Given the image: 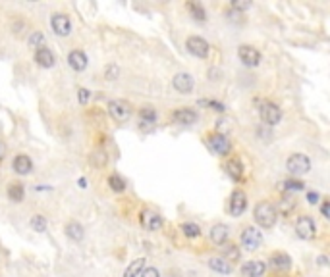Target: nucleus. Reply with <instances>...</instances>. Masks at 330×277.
<instances>
[{
  "label": "nucleus",
  "instance_id": "9d476101",
  "mask_svg": "<svg viewBox=\"0 0 330 277\" xmlns=\"http://www.w3.org/2000/svg\"><path fill=\"white\" fill-rule=\"evenodd\" d=\"M108 112L116 121H126L129 118V114H131V108H129V104L126 100H112L108 104Z\"/></svg>",
  "mask_w": 330,
  "mask_h": 277
},
{
  "label": "nucleus",
  "instance_id": "c756f323",
  "mask_svg": "<svg viewBox=\"0 0 330 277\" xmlns=\"http://www.w3.org/2000/svg\"><path fill=\"white\" fill-rule=\"evenodd\" d=\"M139 116H141V121H143V123H154V121H157V112H154L151 106L143 108Z\"/></svg>",
  "mask_w": 330,
  "mask_h": 277
},
{
  "label": "nucleus",
  "instance_id": "b1692460",
  "mask_svg": "<svg viewBox=\"0 0 330 277\" xmlns=\"http://www.w3.org/2000/svg\"><path fill=\"white\" fill-rule=\"evenodd\" d=\"M66 235L72 239V241H81L83 239V227L77 222H70L66 225Z\"/></svg>",
  "mask_w": 330,
  "mask_h": 277
},
{
  "label": "nucleus",
  "instance_id": "f704fd0d",
  "mask_svg": "<svg viewBox=\"0 0 330 277\" xmlns=\"http://www.w3.org/2000/svg\"><path fill=\"white\" fill-rule=\"evenodd\" d=\"M199 104H201V106H210L212 110H217V112H224V104L215 102V100H199Z\"/></svg>",
  "mask_w": 330,
  "mask_h": 277
},
{
  "label": "nucleus",
  "instance_id": "a211bd4d",
  "mask_svg": "<svg viewBox=\"0 0 330 277\" xmlns=\"http://www.w3.org/2000/svg\"><path fill=\"white\" fill-rule=\"evenodd\" d=\"M35 62L39 63L41 68H52L54 66V54L47 47H41L35 52Z\"/></svg>",
  "mask_w": 330,
  "mask_h": 277
},
{
  "label": "nucleus",
  "instance_id": "f03ea898",
  "mask_svg": "<svg viewBox=\"0 0 330 277\" xmlns=\"http://www.w3.org/2000/svg\"><path fill=\"white\" fill-rule=\"evenodd\" d=\"M207 148L217 156H226L230 152V141L222 133H210L207 137Z\"/></svg>",
  "mask_w": 330,
  "mask_h": 277
},
{
  "label": "nucleus",
  "instance_id": "a19ab883",
  "mask_svg": "<svg viewBox=\"0 0 330 277\" xmlns=\"http://www.w3.org/2000/svg\"><path fill=\"white\" fill-rule=\"evenodd\" d=\"M307 200H309V204H317L319 202V193H307Z\"/></svg>",
  "mask_w": 330,
  "mask_h": 277
},
{
  "label": "nucleus",
  "instance_id": "c85d7f7f",
  "mask_svg": "<svg viewBox=\"0 0 330 277\" xmlns=\"http://www.w3.org/2000/svg\"><path fill=\"white\" fill-rule=\"evenodd\" d=\"M226 262H236L240 260V248L236 245H226L224 246V256H222Z\"/></svg>",
  "mask_w": 330,
  "mask_h": 277
},
{
  "label": "nucleus",
  "instance_id": "473e14b6",
  "mask_svg": "<svg viewBox=\"0 0 330 277\" xmlns=\"http://www.w3.org/2000/svg\"><path fill=\"white\" fill-rule=\"evenodd\" d=\"M43 42H45V37H43V33H39V31L33 33L31 37H29V47H35V48L39 47L41 48L43 47Z\"/></svg>",
  "mask_w": 330,
  "mask_h": 277
},
{
  "label": "nucleus",
  "instance_id": "2f4dec72",
  "mask_svg": "<svg viewBox=\"0 0 330 277\" xmlns=\"http://www.w3.org/2000/svg\"><path fill=\"white\" fill-rule=\"evenodd\" d=\"M282 190H301L303 189V183L301 181H294V179H288V181L280 183Z\"/></svg>",
  "mask_w": 330,
  "mask_h": 277
},
{
  "label": "nucleus",
  "instance_id": "4c0bfd02",
  "mask_svg": "<svg viewBox=\"0 0 330 277\" xmlns=\"http://www.w3.org/2000/svg\"><path fill=\"white\" fill-rule=\"evenodd\" d=\"M93 162H95V164H101V166H105V164H106L105 152H95V156H93Z\"/></svg>",
  "mask_w": 330,
  "mask_h": 277
},
{
  "label": "nucleus",
  "instance_id": "393cba45",
  "mask_svg": "<svg viewBox=\"0 0 330 277\" xmlns=\"http://www.w3.org/2000/svg\"><path fill=\"white\" fill-rule=\"evenodd\" d=\"M180 231L184 233L187 239H197L201 235V229H199V225L197 223H191V222H185L180 225Z\"/></svg>",
  "mask_w": 330,
  "mask_h": 277
},
{
  "label": "nucleus",
  "instance_id": "423d86ee",
  "mask_svg": "<svg viewBox=\"0 0 330 277\" xmlns=\"http://www.w3.org/2000/svg\"><path fill=\"white\" fill-rule=\"evenodd\" d=\"M50 27H52V31L60 35V37H66V35H70L72 33V22H70V17L66 16V14H52L50 17Z\"/></svg>",
  "mask_w": 330,
  "mask_h": 277
},
{
  "label": "nucleus",
  "instance_id": "5701e85b",
  "mask_svg": "<svg viewBox=\"0 0 330 277\" xmlns=\"http://www.w3.org/2000/svg\"><path fill=\"white\" fill-rule=\"evenodd\" d=\"M143 268H145V258H137V260H133L128 268H126L124 277H137L143 271Z\"/></svg>",
  "mask_w": 330,
  "mask_h": 277
},
{
  "label": "nucleus",
  "instance_id": "1a4fd4ad",
  "mask_svg": "<svg viewBox=\"0 0 330 277\" xmlns=\"http://www.w3.org/2000/svg\"><path fill=\"white\" fill-rule=\"evenodd\" d=\"M185 47L197 58H207L209 56V42L201 39V37H189V39L185 40Z\"/></svg>",
  "mask_w": 330,
  "mask_h": 277
},
{
  "label": "nucleus",
  "instance_id": "412c9836",
  "mask_svg": "<svg viewBox=\"0 0 330 277\" xmlns=\"http://www.w3.org/2000/svg\"><path fill=\"white\" fill-rule=\"evenodd\" d=\"M210 239H212V243L215 245H226V241H228V227L222 225V223H217L212 229H210Z\"/></svg>",
  "mask_w": 330,
  "mask_h": 277
},
{
  "label": "nucleus",
  "instance_id": "58836bf2",
  "mask_svg": "<svg viewBox=\"0 0 330 277\" xmlns=\"http://www.w3.org/2000/svg\"><path fill=\"white\" fill-rule=\"evenodd\" d=\"M141 277H161V273H159L157 268H147L145 271L141 273Z\"/></svg>",
  "mask_w": 330,
  "mask_h": 277
},
{
  "label": "nucleus",
  "instance_id": "a18cd8bd",
  "mask_svg": "<svg viewBox=\"0 0 330 277\" xmlns=\"http://www.w3.org/2000/svg\"><path fill=\"white\" fill-rule=\"evenodd\" d=\"M319 262H321V266H324V264H326V258H324V256H321V258H319Z\"/></svg>",
  "mask_w": 330,
  "mask_h": 277
},
{
  "label": "nucleus",
  "instance_id": "79ce46f5",
  "mask_svg": "<svg viewBox=\"0 0 330 277\" xmlns=\"http://www.w3.org/2000/svg\"><path fill=\"white\" fill-rule=\"evenodd\" d=\"M321 212H322V216H324V218H330V202H328V200H324V202H322Z\"/></svg>",
  "mask_w": 330,
  "mask_h": 277
},
{
  "label": "nucleus",
  "instance_id": "f8f14e48",
  "mask_svg": "<svg viewBox=\"0 0 330 277\" xmlns=\"http://www.w3.org/2000/svg\"><path fill=\"white\" fill-rule=\"evenodd\" d=\"M238 54H240V60H242L245 66H249V68L259 66V62H261V54H259V50L257 48L249 47V45H242L240 50H238Z\"/></svg>",
  "mask_w": 330,
  "mask_h": 277
},
{
  "label": "nucleus",
  "instance_id": "37998d69",
  "mask_svg": "<svg viewBox=\"0 0 330 277\" xmlns=\"http://www.w3.org/2000/svg\"><path fill=\"white\" fill-rule=\"evenodd\" d=\"M4 154H6V148H4V144L0 143V160L4 158Z\"/></svg>",
  "mask_w": 330,
  "mask_h": 277
},
{
  "label": "nucleus",
  "instance_id": "7ed1b4c3",
  "mask_svg": "<svg viewBox=\"0 0 330 277\" xmlns=\"http://www.w3.org/2000/svg\"><path fill=\"white\" fill-rule=\"evenodd\" d=\"M286 167L292 175H305L311 169V162L305 154H292L286 162Z\"/></svg>",
  "mask_w": 330,
  "mask_h": 277
},
{
  "label": "nucleus",
  "instance_id": "c03bdc74",
  "mask_svg": "<svg viewBox=\"0 0 330 277\" xmlns=\"http://www.w3.org/2000/svg\"><path fill=\"white\" fill-rule=\"evenodd\" d=\"M80 187H83V189H85V187H87V181H85V179H80Z\"/></svg>",
  "mask_w": 330,
  "mask_h": 277
},
{
  "label": "nucleus",
  "instance_id": "72a5a7b5",
  "mask_svg": "<svg viewBox=\"0 0 330 277\" xmlns=\"http://www.w3.org/2000/svg\"><path fill=\"white\" fill-rule=\"evenodd\" d=\"M296 206V202L292 200V198H282V202H280V210L284 212V214H290L292 212V208Z\"/></svg>",
  "mask_w": 330,
  "mask_h": 277
},
{
  "label": "nucleus",
  "instance_id": "ddd939ff",
  "mask_svg": "<svg viewBox=\"0 0 330 277\" xmlns=\"http://www.w3.org/2000/svg\"><path fill=\"white\" fill-rule=\"evenodd\" d=\"M266 271V266L263 260H249L242 266L243 277H261Z\"/></svg>",
  "mask_w": 330,
  "mask_h": 277
},
{
  "label": "nucleus",
  "instance_id": "2eb2a0df",
  "mask_svg": "<svg viewBox=\"0 0 330 277\" xmlns=\"http://www.w3.org/2000/svg\"><path fill=\"white\" fill-rule=\"evenodd\" d=\"M172 119L180 125H191L197 121V112L191 110V108H180L172 114Z\"/></svg>",
  "mask_w": 330,
  "mask_h": 277
},
{
  "label": "nucleus",
  "instance_id": "dca6fc26",
  "mask_svg": "<svg viewBox=\"0 0 330 277\" xmlns=\"http://www.w3.org/2000/svg\"><path fill=\"white\" fill-rule=\"evenodd\" d=\"M268 266L274 269H280V271H288L292 268V258L284 252H274L268 258Z\"/></svg>",
  "mask_w": 330,
  "mask_h": 277
},
{
  "label": "nucleus",
  "instance_id": "c9c22d12",
  "mask_svg": "<svg viewBox=\"0 0 330 277\" xmlns=\"http://www.w3.org/2000/svg\"><path fill=\"white\" fill-rule=\"evenodd\" d=\"M105 77H106L108 81L116 79V77H118V68H116V66H106Z\"/></svg>",
  "mask_w": 330,
  "mask_h": 277
},
{
  "label": "nucleus",
  "instance_id": "20e7f679",
  "mask_svg": "<svg viewBox=\"0 0 330 277\" xmlns=\"http://www.w3.org/2000/svg\"><path fill=\"white\" fill-rule=\"evenodd\" d=\"M259 116L266 125H276L282 119V110L274 102H263L259 108Z\"/></svg>",
  "mask_w": 330,
  "mask_h": 277
},
{
  "label": "nucleus",
  "instance_id": "6e6552de",
  "mask_svg": "<svg viewBox=\"0 0 330 277\" xmlns=\"http://www.w3.org/2000/svg\"><path fill=\"white\" fill-rule=\"evenodd\" d=\"M245 208H247V197H245V193L243 190H234L232 197H230V206H228V210H230V214L232 216H242L245 212Z\"/></svg>",
  "mask_w": 330,
  "mask_h": 277
},
{
  "label": "nucleus",
  "instance_id": "bb28decb",
  "mask_svg": "<svg viewBox=\"0 0 330 277\" xmlns=\"http://www.w3.org/2000/svg\"><path fill=\"white\" fill-rule=\"evenodd\" d=\"M187 10L191 12V16L197 19V22H205L207 19V14H205V10L199 2H187Z\"/></svg>",
  "mask_w": 330,
  "mask_h": 277
},
{
  "label": "nucleus",
  "instance_id": "f257e3e1",
  "mask_svg": "<svg viewBox=\"0 0 330 277\" xmlns=\"http://www.w3.org/2000/svg\"><path fill=\"white\" fill-rule=\"evenodd\" d=\"M276 218H278V210L270 202H259L255 206V222L261 227H265V229L273 227L274 223H276Z\"/></svg>",
  "mask_w": 330,
  "mask_h": 277
},
{
  "label": "nucleus",
  "instance_id": "aec40b11",
  "mask_svg": "<svg viewBox=\"0 0 330 277\" xmlns=\"http://www.w3.org/2000/svg\"><path fill=\"white\" fill-rule=\"evenodd\" d=\"M224 169H226V174H228V177H230V179H234V181H240V179H242L243 166H242V162H240V160H236V158L228 160V162H226V166H224Z\"/></svg>",
  "mask_w": 330,
  "mask_h": 277
},
{
  "label": "nucleus",
  "instance_id": "e433bc0d",
  "mask_svg": "<svg viewBox=\"0 0 330 277\" xmlns=\"http://www.w3.org/2000/svg\"><path fill=\"white\" fill-rule=\"evenodd\" d=\"M89 96H91V93H89L87 89H80V95H77V100H80L81 104H87V102H89Z\"/></svg>",
  "mask_w": 330,
  "mask_h": 277
},
{
  "label": "nucleus",
  "instance_id": "a878e982",
  "mask_svg": "<svg viewBox=\"0 0 330 277\" xmlns=\"http://www.w3.org/2000/svg\"><path fill=\"white\" fill-rule=\"evenodd\" d=\"M8 197L12 202H22L25 197V190H24V185H20V183H12L8 189Z\"/></svg>",
  "mask_w": 330,
  "mask_h": 277
},
{
  "label": "nucleus",
  "instance_id": "f3484780",
  "mask_svg": "<svg viewBox=\"0 0 330 277\" xmlns=\"http://www.w3.org/2000/svg\"><path fill=\"white\" fill-rule=\"evenodd\" d=\"M12 167H14V172H16V174L27 175V174H31L33 164H31V160H29V156H25V154H17L16 158H14V162H12Z\"/></svg>",
  "mask_w": 330,
  "mask_h": 277
},
{
  "label": "nucleus",
  "instance_id": "7c9ffc66",
  "mask_svg": "<svg viewBox=\"0 0 330 277\" xmlns=\"http://www.w3.org/2000/svg\"><path fill=\"white\" fill-rule=\"evenodd\" d=\"M31 227L35 231H39V233H43V231L47 229V220L43 218L41 214H35L31 218Z\"/></svg>",
  "mask_w": 330,
  "mask_h": 277
},
{
  "label": "nucleus",
  "instance_id": "6ab92c4d",
  "mask_svg": "<svg viewBox=\"0 0 330 277\" xmlns=\"http://www.w3.org/2000/svg\"><path fill=\"white\" fill-rule=\"evenodd\" d=\"M68 63L72 66V70H75V72H83L87 68V56L83 54L81 50H73L68 56Z\"/></svg>",
  "mask_w": 330,
  "mask_h": 277
},
{
  "label": "nucleus",
  "instance_id": "9b49d317",
  "mask_svg": "<svg viewBox=\"0 0 330 277\" xmlns=\"http://www.w3.org/2000/svg\"><path fill=\"white\" fill-rule=\"evenodd\" d=\"M172 85H174V89H176L178 93H182V95H189L195 87V81L189 73H176V75H174V81H172Z\"/></svg>",
  "mask_w": 330,
  "mask_h": 277
},
{
  "label": "nucleus",
  "instance_id": "ea45409f",
  "mask_svg": "<svg viewBox=\"0 0 330 277\" xmlns=\"http://www.w3.org/2000/svg\"><path fill=\"white\" fill-rule=\"evenodd\" d=\"M232 8L234 10H247V8H251V2H232Z\"/></svg>",
  "mask_w": 330,
  "mask_h": 277
},
{
  "label": "nucleus",
  "instance_id": "4be33fe9",
  "mask_svg": "<svg viewBox=\"0 0 330 277\" xmlns=\"http://www.w3.org/2000/svg\"><path fill=\"white\" fill-rule=\"evenodd\" d=\"M209 266H210V269H215L217 273H224V275L232 273V264L226 262L224 258H210Z\"/></svg>",
  "mask_w": 330,
  "mask_h": 277
},
{
  "label": "nucleus",
  "instance_id": "cd10ccee",
  "mask_svg": "<svg viewBox=\"0 0 330 277\" xmlns=\"http://www.w3.org/2000/svg\"><path fill=\"white\" fill-rule=\"evenodd\" d=\"M108 185H110V189H112L114 193H124V190H126V181H124L118 174H112L108 177Z\"/></svg>",
  "mask_w": 330,
  "mask_h": 277
},
{
  "label": "nucleus",
  "instance_id": "4468645a",
  "mask_svg": "<svg viewBox=\"0 0 330 277\" xmlns=\"http://www.w3.org/2000/svg\"><path fill=\"white\" fill-rule=\"evenodd\" d=\"M141 225H143L147 231H159L162 227V218L157 214V212L145 210V212L141 214Z\"/></svg>",
  "mask_w": 330,
  "mask_h": 277
},
{
  "label": "nucleus",
  "instance_id": "0eeeda50",
  "mask_svg": "<svg viewBox=\"0 0 330 277\" xmlns=\"http://www.w3.org/2000/svg\"><path fill=\"white\" fill-rule=\"evenodd\" d=\"M242 245L247 250H257L259 246L263 245V233L257 227H247L242 233Z\"/></svg>",
  "mask_w": 330,
  "mask_h": 277
},
{
  "label": "nucleus",
  "instance_id": "39448f33",
  "mask_svg": "<svg viewBox=\"0 0 330 277\" xmlns=\"http://www.w3.org/2000/svg\"><path fill=\"white\" fill-rule=\"evenodd\" d=\"M296 233H298L299 239L311 241V239L317 235V225H315V222L309 216H301L298 220V223H296Z\"/></svg>",
  "mask_w": 330,
  "mask_h": 277
}]
</instances>
